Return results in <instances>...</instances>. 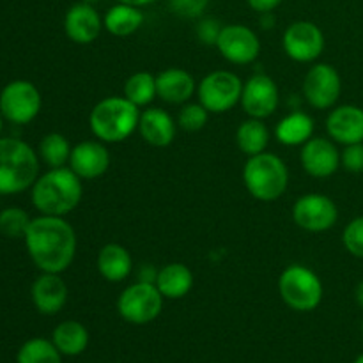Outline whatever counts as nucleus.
<instances>
[{
    "mask_svg": "<svg viewBox=\"0 0 363 363\" xmlns=\"http://www.w3.org/2000/svg\"><path fill=\"white\" fill-rule=\"evenodd\" d=\"M25 247L32 262L43 273H62L77 255V234L64 216L41 215L32 218L25 234Z\"/></svg>",
    "mask_w": 363,
    "mask_h": 363,
    "instance_id": "f257e3e1",
    "label": "nucleus"
},
{
    "mask_svg": "<svg viewBox=\"0 0 363 363\" xmlns=\"http://www.w3.org/2000/svg\"><path fill=\"white\" fill-rule=\"evenodd\" d=\"M84 184L82 179L69 169L59 167L50 169L32 184V204L41 215L66 216L82 201Z\"/></svg>",
    "mask_w": 363,
    "mask_h": 363,
    "instance_id": "f03ea898",
    "label": "nucleus"
},
{
    "mask_svg": "<svg viewBox=\"0 0 363 363\" xmlns=\"http://www.w3.org/2000/svg\"><path fill=\"white\" fill-rule=\"evenodd\" d=\"M140 110L124 96H110L96 103L89 116L92 135L105 144H119L138 130Z\"/></svg>",
    "mask_w": 363,
    "mask_h": 363,
    "instance_id": "7ed1b4c3",
    "label": "nucleus"
},
{
    "mask_svg": "<svg viewBox=\"0 0 363 363\" xmlns=\"http://www.w3.org/2000/svg\"><path fill=\"white\" fill-rule=\"evenodd\" d=\"M38 177V152L20 138H0V195L21 194Z\"/></svg>",
    "mask_w": 363,
    "mask_h": 363,
    "instance_id": "20e7f679",
    "label": "nucleus"
},
{
    "mask_svg": "<svg viewBox=\"0 0 363 363\" xmlns=\"http://www.w3.org/2000/svg\"><path fill=\"white\" fill-rule=\"evenodd\" d=\"M243 181L248 194L261 202L279 201L289 184V170L282 158L273 152L248 156L243 169Z\"/></svg>",
    "mask_w": 363,
    "mask_h": 363,
    "instance_id": "39448f33",
    "label": "nucleus"
},
{
    "mask_svg": "<svg viewBox=\"0 0 363 363\" xmlns=\"http://www.w3.org/2000/svg\"><path fill=\"white\" fill-rule=\"evenodd\" d=\"M279 293L284 303L296 312H312L321 305L325 287L321 279L303 264H291L279 279Z\"/></svg>",
    "mask_w": 363,
    "mask_h": 363,
    "instance_id": "423d86ee",
    "label": "nucleus"
},
{
    "mask_svg": "<svg viewBox=\"0 0 363 363\" xmlns=\"http://www.w3.org/2000/svg\"><path fill=\"white\" fill-rule=\"evenodd\" d=\"M163 300L156 284L138 280L121 293L117 312L130 325H149L162 314Z\"/></svg>",
    "mask_w": 363,
    "mask_h": 363,
    "instance_id": "0eeeda50",
    "label": "nucleus"
},
{
    "mask_svg": "<svg viewBox=\"0 0 363 363\" xmlns=\"http://www.w3.org/2000/svg\"><path fill=\"white\" fill-rule=\"evenodd\" d=\"M197 94L199 103H202L209 113H225L241 101L243 82L233 71H213L202 78Z\"/></svg>",
    "mask_w": 363,
    "mask_h": 363,
    "instance_id": "6e6552de",
    "label": "nucleus"
},
{
    "mask_svg": "<svg viewBox=\"0 0 363 363\" xmlns=\"http://www.w3.org/2000/svg\"><path fill=\"white\" fill-rule=\"evenodd\" d=\"M41 92L32 82L13 80L0 92V113L13 124H28L41 112Z\"/></svg>",
    "mask_w": 363,
    "mask_h": 363,
    "instance_id": "1a4fd4ad",
    "label": "nucleus"
},
{
    "mask_svg": "<svg viewBox=\"0 0 363 363\" xmlns=\"http://www.w3.org/2000/svg\"><path fill=\"white\" fill-rule=\"evenodd\" d=\"M293 220L300 229L308 233H325L335 227L339 208L323 194L301 195L293 206Z\"/></svg>",
    "mask_w": 363,
    "mask_h": 363,
    "instance_id": "9d476101",
    "label": "nucleus"
},
{
    "mask_svg": "<svg viewBox=\"0 0 363 363\" xmlns=\"http://www.w3.org/2000/svg\"><path fill=\"white\" fill-rule=\"evenodd\" d=\"M342 92L340 74L332 64H315L307 71L303 80V96L311 106L328 110L337 105Z\"/></svg>",
    "mask_w": 363,
    "mask_h": 363,
    "instance_id": "9b49d317",
    "label": "nucleus"
},
{
    "mask_svg": "<svg viewBox=\"0 0 363 363\" xmlns=\"http://www.w3.org/2000/svg\"><path fill=\"white\" fill-rule=\"evenodd\" d=\"M282 46L289 59L301 64L314 62L325 50V34L312 21H294L284 32Z\"/></svg>",
    "mask_w": 363,
    "mask_h": 363,
    "instance_id": "f8f14e48",
    "label": "nucleus"
},
{
    "mask_svg": "<svg viewBox=\"0 0 363 363\" xmlns=\"http://www.w3.org/2000/svg\"><path fill=\"white\" fill-rule=\"evenodd\" d=\"M220 55L230 64H245L254 62L261 53V41L257 34L247 25H223L222 34L216 41Z\"/></svg>",
    "mask_w": 363,
    "mask_h": 363,
    "instance_id": "ddd939ff",
    "label": "nucleus"
},
{
    "mask_svg": "<svg viewBox=\"0 0 363 363\" xmlns=\"http://www.w3.org/2000/svg\"><path fill=\"white\" fill-rule=\"evenodd\" d=\"M240 103L248 117L264 121L279 108V87L268 74H254L243 84V94H241Z\"/></svg>",
    "mask_w": 363,
    "mask_h": 363,
    "instance_id": "4468645a",
    "label": "nucleus"
},
{
    "mask_svg": "<svg viewBox=\"0 0 363 363\" xmlns=\"http://www.w3.org/2000/svg\"><path fill=\"white\" fill-rule=\"evenodd\" d=\"M300 162L308 176L325 179V177L333 176L339 170L340 152L335 142L325 137H312L301 147Z\"/></svg>",
    "mask_w": 363,
    "mask_h": 363,
    "instance_id": "2eb2a0df",
    "label": "nucleus"
},
{
    "mask_svg": "<svg viewBox=\"0 0 363 363\" xmlns=\"http://www.w3.org/2000/svg\"><path fill=\"white\" fill-rule=\"evenodd\" d=\"M110 152L101 140H84L71 149L69 169L84 179H98L108 170Z\"/></svg>",
    "mask_w": 363,
    "mask_h": 363,
    "instance_id": "dca6fc26",
    "label": "nucleus"
},
{
    "mask_svg": "<svg viewBox=\"0 0 363 363\" xmlns=\"http://www.w3.org/2000/svg\"><path fill=\"white\" fill-rule=\"evenodd\" d=\"M103 18L92 4L78 2L64 16V32L77 45H91L103 30Z\"/></svg>",
    "mask_w": 363,
    "mask_h": 363,
    "instance_id": "f3484780",
    "label": "nucleus"
},
{
    "mask_svg": "<svg viewBox=\"0 0 363 363\" xmlns=\"http://www.w3.org/2000/svg\"><path fill=\"white\" fill-rule=\"evenodd\" d=\"M326 131L337 144L351 145L363 142V108L357 105L333 106L326 119Z\"/></svg>",
    "mask_w": 363,
    "mask_h": 363,
    "instance_id": "a211bd4d",
    "label": "nucleus"
},
{
    "mask_svg": "<svg viewBox=\"0 0 363 363\" xmlns=\"http://www.w3.org/2000/svg\"><path fill=\"white\" fill-rule=\"evenodd\" d=\"M32 301L38 312L45 315L59 314L67 301L66 282L59 273H41L32 284Z\"/></svg>",
    "mask_w": 363,
    "mask_h": 363,
    "instance_id": "6ab92c4d",
    "label": "nucleus"
},
{
    "mask_svg": "<svg viewBox=\"0 0 363 363\" xmlns=\"http://www.w3.org/2000/svg\"><path fill=\"white\" fill-rule=\"evenodd\" d=\"M197 91L194 77L181 67H169L156 74V94L170 105H183L194 98Z\"/></svg>",
    "mask_w": 363,
    "mask_h": 363,
    "instance_id": "aec40b11",
    "label": "nucleus"
},
{
    "mask_svg": "<svg viewBox=\"0 0 363 363\" xmlns=\"http://www.w3.org/2000/svg\"><path fill=\"white\" fill-rule=\"evenodd\" d=\"M138 133L152 147H167L176 138V123L163 108H147L140 113Z\"/></svg>",
    "mask_w": 363,
    "mask_h": 363,
    "instance_id": "412c9836",
    "label": "nucleus"
},
{
    "mask_svg": "<svg viewBox=\"0 0 363 363\" xmlns=\"http://www.w3.org/2000/svg\"><path fill=\"white\" fill-rule=\"evenodd\" d=\"M98 272L106 282H123L130 277L133 269V259L130 252L117 243H108L99 250L98 254Z\"/></svg>",
    "mask_w": 363,
    "mask_h": 363,
    "instance_id": "4be33fe9",
    "label": "nucleus"
},
{
    "mask_svg": "<svg viewBox=\"0 0 363 363\" xmlns=\"http://www.w3.org/2000/svg\"><path fill=\"white\" fill-rule=\"evenodd\" d=\"M156 287L167 300H181L194 287V273L186 264L170 262L163 266L156 277Z\"/></svg>",
    "mask_w": 363,
    "mask_h": 363,
    "instance_id": "5701e85b",
    "label": "nucleus"
},
{
    "mask_svg": "<svg viewBox=\"0 0 363 363\" xmlns=\"http://www.w3.org/2000/svg\"><path fill=\"white\" fill-rule=\"evenodd\" d=\"M314 133V119L308 113L294 110L279 121L275 128L277 140L287 147H296L308 142Z\"/></svg>",
    "mask_w": 363,
    "mask_h": 363,
    "instance_id": "b1692460",
    "label": "nucleus"
},
{
    "mask_svg": "<svg viewBox=\"0 0 363 363\" xmlns=\"http://www.w3.org/2000/svg\"><path fill=\"white\" fill-rule=\"evenodd\" d=\"M142 23H144V13L140 11V7L121 2L110 7L103 18L105 30L116 38H126V35L135 34L142 27Z\"/></svg>",
    "mask_w": 363,
    "mask_h": 363,
    "instance_id": "393cba45",
    "label": "nucleus"
},
{
    "mask_svg": "<svg viewBox=\"0 0 363 363\" xmlns=\"http://www.w3.org/2000/svg\"><path fill=\"white\" fill-rule=\"evenodd\" d=\"M52 342L64 357H78L89 346V332L82 323L62 321L52 333Z\"/></svg>",
    "mask_w": 363,
    "mask_h": 363,
    "instance_id": "a878e982",
    "label": "nucleus"
},
{
    "mask_svg": "<svg viewBox=\"0 0 363 363\" xmlns=\"http://www.w3.org/2000/svg\"><path fill=\"white\" fill-rule=\"evenodd\" d=\"M236 144L247 156L261 155L269 144V130L262 119H247L236 131Z\"/></svg>",
    "mask_w": 363,
    "mask_h": 363,
    "instance_id": "bb28decb",
    "label": "nucleus"
},
{
    "mask_svg": "<svg viewBox=\"0 0 363 363\" xmlns=\"http://www.w3.org/2000/svg\"><path fill=\"white\" fill-rule=\"evenodd\" d=\"M124 98L130 99L138 108L151 105L152 99L158 98L155 74L147 73V71H138V73L131 74L124 84Z\"/></svg>",
    "mask_w": 363,
    "mask_h": 363,
    "instance_id": "cd10ccee",
    "label": "nucleus"
},
{
    "mask_svg": "<svg viewBox=\"0 0 363 363\" xmlns=\"http://www.w3.org/2000/svg\"><path fill=\"white\" fill-rule=\"evenodd\" d=\"M71 149L73 147L64 135L48 133L39 142L38 155L50 169H59V167H66V163H69Z\"/></svg>",
    "mask_w": 363,
    "mask_h": 363,
    "instance_id": "c85d7f7f",
    "label": "nucleus"
},
{
    "mask_svg": "<svg viewBox=\"0 0 363 363\" xmlns=\"http://www.w3.org/2000/svg\"><path fill=\"white\" fill-rule=\"evenodd\" d=\"M16 363H62V354L52 340L35 337L20 347Z\"/></svg>",
    "mask_w": 363,
    "mask_h": 363,
    "instance_id": "c756f323",
    "label": "nucleus"
},
{
    "mask_svg": "<svg viewBox=\"0 0 363 363\" xmlns=\"http://www.w3.org/2000/svg\"><path fill=\"white\" fill-rule=\"evenodd\" d=\"M32 218L25 209L11 206L0 211V233L4 236L11 238V240H18V238H25L28 225H30Z\"/></svg>",
    "mask_w": 363,
    "mask_h": 363,
    "instance_id": "7c9ffc66",
    "label": "nucleus"
},
{
    "mask_svg": "<svg viewBox=\"0 0 363 363\" xmlns=\"http://www.w3.org/2000/svg\"><path fill=\"white\" fill-rule=\"evenodd\" d=\"M209 112L202 103H188L181 108L179 117H177V124H179L183 130L195 133V131H201L202 128L208 124Z\"/></svg>",
    "mask_w": 363,
    "mask_h": 363,
    "instance_id": "2f4dec72",
    "label": "nucleus"
},
{
    "mask_svg": "<svg viewBox=\"0 0 363 363\" xmlns=\"http://www.w3.org/2000/svg\"><path fill=\"white\" fill-rule=\"evenodd\" d=\"M342 243L353 257L363 259V215L353 218L344 227Z\"/></svg>",
    "mask_w": 363,
    "mask_h": 363,
    "instance_id": "473e14b6",
    "label": "nucleus"
},
{
    "mask_svg": "<svg viewBox=\"0 0 363 363\" xmlns=\"http://www.w3.org/2000/svg\"><path fill=\"white\" fill-rule=\"evenodd\" d=\"M340 165L351 174L363 172V142L344 145V151L340 152Z\"/></svg>",
    "mask_w": 363,
    "mask_h": 363,
    "instance_id": "72a5a7b5",
    "label": "nucleus"
},
{
    "mask_svg": "<svg viewBox=\"0 0 363 363\" xmlns=\"http://www.w3.org/2000/svg\"><path fill=\"white\" fill-rule=\"evenodd\" d=\"M170 9L181 18H199L202 16V13L208 7L209 0H169Z\"/></svg>",
    "mask_w": 363,
    "mask_h": 363,
    "instance_id": "f704fd0d",
    "label": "nucleus"
},
{
    "mask_svg": "<svg viewBox=\"0 0 363 363\" xmlns=\"http://www.w3.org/2000/svg\"><path fill=\"white\" fill-rule=\"evenodd\" d=\"M222 28L223 25L216 18H202L195 30H197V38L201 39V43L208 46H216V41L222 34Z\"/></svg>",
    "mask_w": 363,
    "mask_h": 363,
    "instance_id": "c9c22d12",
    "label": "nucleus"
},
{
    "mask_svg": "<svg viewBox=\"0 0 363 363\" xmlns=\"http://www.w3.org/2000/svg\"><path fill=\"white\" fill-rule=\"evenodd\" d=\"M248 6L257 13H273L284 0H247Z\"/></svg>",
    "mask_w": 363,
    "mask_h": 363,
    "instance_id": "e433bc0d",
    "label": "nucleus"
},
{
    "mask_svg": "<svg viewBox=\"0 0 363 363\" xmlns=\"http://www.w3.org/2000/svg\"><path fill=\"white\" fill-rule=\"evenodd\" d=\"M261 25L262 28H272L275 25V16L273 13H262L261 14Z\"/></svg>",
    "mask_w": 363,
    "mask_h": 363,
    "instance_id": "4c0bfd02",
    "label": "nucleus"
},
{
    "mask_svg": "<svg viewBox=\"0 0 363 363\" xmlns=\"http://www.w3.org/2000/svg\"><path fill=\"white\" fill-rule=\"evenodd\" d=\"M121 4H130V6H137V7H144L149 6V4L156 2V0H117Z\"/></svg>",
    "mask_w": 363,
    "mask_h": 363,
    "instance_id": "58836bf2",
    "label": "nucleus"
},
{
    "mask_svg": "<svg viewBox=\"0 0 363 363\" xmlns=\"http://www.w3.org/2000/svg\"><path fill=\"white\" fill-rule=\"evenodd\" d=\"M354 298H357V303L363 308V279L358 282L357 291H354Z\"/></svg>",
    "mask_w": 363,
    "mask_h": 363,
    "instance_id": "ea45409f",
    "label": "nucleus"
},
{
    "mask_svg": "<svg viewBox=\"0 0 363 363\" xmlns=\"http://www.w3.org/2000/svg\"><path fill=\"white\" fill-rule=\"evenodd\" d=\"M353 363H363V353H362V354H360V357H358V358H357V360H354Z\"/></svg>",
    "mask_w": 363,
    "mask_h": 363,
    "instance_id": "a19ab883",
    "label": "nucleus"
},
{
    "mask_svg": "<svg viewBox=\"0 0 363 363\" xmlns=\"http://www.w3.org/2000/svg\"><path fill=\"white\" fill-rule=\"evenodd\" d=\"M82 2H87V4H92V6H94V4L99 2V0H82Z\"/></svg>",
    "mask_w": 363,
    "mask_h": 363,
    "instance_id": "79ce46f5",
    "label": "nucleus"
},
{
    "mask_svg": "<svg viewBox=\"0 0 363 363\" xmlns=\"http://www.w3.org/2000/svg\"><path fill=\"white\" fill-rule=\"evenodd\" d=\"M2 123H4V117L2 113H0V133H2Z\"/></svg>",
    "mask_w": 363,
    "mask_h": 363,
    "instance_id": "37998d69",
    "label": "nucleus"
},
{
    "mask_svg": "<svg viewBox=\"0 0 363 363\" xmlns=\"http://www.w3.org/2000/svg\"><path fill=\"white\" fill-rule=\"evenodd\" d=\"M362 335H363V321H362Z\"/></svg>",
    "mask_w": 363,
    "mask_h": 363,
    "instance_id": "c03bdc74",
    "label": "nucleus"
}]
</instances>
